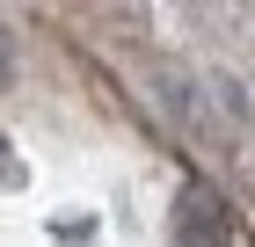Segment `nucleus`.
<instances>
[{"instance_id":"f257e3e1","label":"nucleus","mask_w":255,"mask_h":247,"mask_svg":"<svg viewBox=\"0 0 255 247\" xmlns=\"http://www.w3.org/2000/svg\"><path fill=\"white\" fill-rule=\"evenodd\" d=\"M175 233L182 240H234V218H226V196L212 182H190L175 196Z\"/></svg>"}]
</instances>
